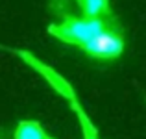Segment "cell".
<instances>
[{
	"mask_svg": "<svg viewBox=\"0 0 146 139\" xmlns=\"http://www.w3.org/2000/svg\"><path fill=\"white\" fill-rule=\"evenodd\" d=\"M113 22H117L113 15H107V17H85V15L83 17H70V15H65L61 22L48 26V33L67 45H74L82 48L96 33L106 30Z\"/></svg>",
	"mask_w": 146,
	"mask_h": 139,
	"instance_id": "1",
	"label": "cell"
},
{
	"mask_svg": "<svg viewBox=\"0 0 146 139\" xmlns=\"http://www.w3.org/2000/svg\"><path fill=\"white\" fill-rule=\"evenodd\" d=\"M82 50L98 61H113L124 52V35L117 22L107 26L100 33L93 37L87 45L82 46Z\"/></svg>",
	"mask_w": 146,
	"mask_h": 139,
	"instance_id": "2",
	"label": "cell"
},
{
	"mask_svg": "<svg viewBox=\"0 0 146 139\" xmlns=\"http://www.w3.org/2000/svg\"><path fill=\"white\" fill-rule=\"evenodd\" d=\"M15 54H17L19 57H21L22 61H24L26 65H30V67L33 69L35 72H39L41 76H43L44 80L50 84V86L54 87L59 95H63L65 98H68L72 102V100H76V96H74V91H72V87L67 84V80L63 78V76H59L56 71H54L52 67H48V65H44L41 59H37L33 54H30V52H26V50H13Z\"/></svg>",
	"mask_w": 146,
	"mask_h": 139,
	"instance_id": "3",
	"label": "cell"
},
{
	"mask_svg": "<svg viewBox=\"0 0 146 139\" xmlns=\"http://www.w3.org/2000/svg\"><path fill=\"white\" fill-rule=\"evenodd\" d=\"M85 17H107L111 13L109 0H76Z\"/></svg>",
	"mask_w": 146,
	"mask_h": 139,
	"instance_id": "4",
	"label": "cell"
},
{
	"mask_svg": "<svg viewBox=\"0 0 146 139\" xmlns=\"http://www.w3.org/2000/svg\"><path fill=\"white\" fill-rule=\"evenodd\" d=\"M15 139H50L35 121H21L15 128Z\"/></svg>",
	"mask_w": 146,
	"mask_h": 139,
	"instance_id": "5",
	"label": "cell"
},
{
	"mask_svg": "<svg viewBox=\"0 0 146 139\" xmlns=\"http://www.w3.org/2000/svg\"><path fill=\"white\" fill-rule=\"evenodd\" d=\"M72 108H74V111L78 113V119H80V124H82V130H83V139H96V130L93 128V124H91L89 117L85 115V111L80 108V104L76 102V100H72Z\"/></svg>",
	"mask_w": 146,
	"mask_h": 139,
	"instance_id": "6",
	"label": "cell"
},
{
	"mask_svg": "<svg viewBox=\"0 0 146 139\" xmlns=\"http://www.w3.org/2000/svg\"><path fill=\"white\" fill-rule=\"evenodd\" d=\"M50 139H52V137H50Z\"/></svg>",
	"mask_w": 146,
	"mask_h": 139,
	"instance_id": "7",
	"label": "cell"
}]
</instances>
